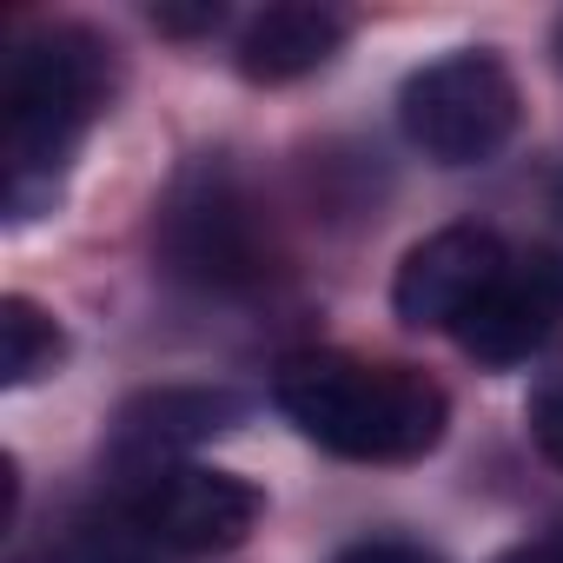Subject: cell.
Segmentation results:
<instances>
[{
  "instance_id": "6da1fadb",
  "label": "cell",
  "mask_w": 563,
  "mask_h": 563,
  "mask_svg": "<svg viewBox=\"0 0 563 563\" xmlns=\"http://www.w3.org/2000/svg\"><path fill=\"white\" fill-rule=\"evenodd\" d=\"M278 411L352 464H411L444 438V391L411 365L299 352L278 365Z\"/></svg>"
},
{
  "instance_id": "7a4b0ae2",
  "label": "cell",
  "mask_w": 563,
  "mask_h": 563,
  "mask_svg": "<svg viewBox=\"0 0 563 563\" xmlns=\"http://www.w3.org/2000/svg\"><path fill=\"white\" fill-rule=\"evenodd\" d=\"M107 100V47L80 27L34 34L8 60V199L27 219L54 199L60 166Z\"/></svg>"
},
{
  "instance_id": "3957f363",
  "label": "cell",
  "mask_w": 563,
  "mask_h": 563,
  "mask_svg": "<svg viewBox=\"0 0 563 563\" xmlns=\"http://www.w3.org/2000/svg\"><path fill=\"white\" fill-rule=\"evenodd\" d=\"M517 80L497 54H444L418 67L398 93L405 140L438 166H484L517 133Z\"/></svg>"
},
{
  "instance_id": "277c9868",
  "label": "cell",
  "mask_w": 563,
  "mask_h": 563,
  "mask_svg": "<svg viewBox=\"0 0 563 563\" xmlns=\"http://www.w3.org/2000/svg\"><path fill=\"white\" fill-rule=\"evenodd\" d=\"M159 252H166V272L192 278V286H212V292H232V286L265 278L258 212L232 186V173H219V166H199L173 192V206L159 219Z\"/></svg>"
},
{
  "instance_id": "5b68a950",
  "label": "cell",
  "mask_w": 563,
  "mask_h": 563,
  "mask_svg": "<svg viewBox=\"0 0 563 563\" xmlns=\"http://www.w3.org/2000/svg\"><path fill=\"white\" fill-rule=\"evenodd\" d=\"M126 523L153 543V550H232L252 537L258 523V490L232 471H206V464H166L133 477L126 490Z\"/></svg>"
},
{
  "instance_id": "8992f818",
  "label": "cell",
  "mask_w": 563,
  "mask_h": 563,
  "mask_svg": "<svg viewBox=\"0 0 563 563\" xmlns=\"http://www.w3.org/2000/svg\"><path fill=\"white\" fill-rule=\"evenodd\" d=\"M504 265H510V252L490 225H444L405 252V265L391 278V306L418 332H431V325L457 332L471 319V306L504 278Z\"/></svg>"
},
{
  "instance_id": "52a82bcc",
  "label": "cell",
  "mask_w": 563,
  "mask_h": 563,
  "mask_svg": "<svg viewBox=\"0 0 563 563\" xmlns=\"http://www.w3.org/2000/svg\"><path fill=\"white\" fill-rule=\"evenodd\" d=\"M556 325H563V258L556 252H530V258H510L504 278L471 306V319L457 325V345L477 365H517Z\"/></svg>"
},
{
  "instance_id": "ba28073f",
  "label": "cell",
  "mask_w": 563,
  "mask_h": 563,
  "mask_svg": "<svg viewBox=\"0 0 563 563\" xmlns=\"http://www.w3.org/2000/svg\"><path fill=\"white\" fill-rule=\"evenodd\" d=\"M345 47V21L332 8H306V0H286V8H265L245 34H239V74L258 87H286L319 74L332 54Z\"/></svg>"
},
{
  "instance_id": "9c48e42d",
  "label": "cell",
  "mask_w": 563,
  "mask_h": 563,
  "mask_svg": "<svg viewBox=\"0 0 563 563\" xmlns=\"http://www.w3.org/2000/svg\"><path fill=\"white\" fill-rule=\"evenodd\" d=\"M232 418H239V405L219 398V391H153V398L126 405V418H120V444H113V451L146 477V471H166L173 451H186V444L225 431Z\"/></svg>"
},
{
  "instance_id": "30bf717a",
  "label": "cell",
  "mask_w": 563,
  "mask_h": 563,
  "mask_svg": "<svg viewBox=\"0 0 563 563\" xmlns=\"http://www.w3.org/2000/svg\"><path fill=\"white\" fill-rule=\"evenodd\" d=\"M60 358H67V339H60V325L34 299H8V306H0V378H8V385H34Z\"/></svg>"
},
{
  "instance_id": "8fae6325",
  "label": "cell",
  "mask_w": 563,
  "mask_h": 563,
  "mask_svg": "<svg viewBox=\"0 0 563 563\" xmlns=\"http://www.w3.org/2000/svg\"><path fill=\"white\" fill-rule=\"evenodd\" d=\"M530 438H537V451L563 471V372L537 385V398H530Z\"/></svg>"
},
{
  "instance_id": "7c38bea8",
  "label": "cell",
  "mask_w": 563,
  "mask_h": 563,
  "mask_svg": "<svg viewBox=\"0 0 563 563\" xmlns=\"http://www.w3.org/2000/svg\"><path fill=\"white\" fill-rule=\"evenodd\" d=\"M339 563H438L424 543H405V537H372V543H352Z\"/></svg>"
},
{
  "instance_id": "4fadbf2b",
  "label": "cell",
  "mask_w": 563,
  "mask_h": 563,
  "mask_svg": "<svg viewBox=\"0 0 563 563\" xmlns=\"http://www.w3.org/2000/svg\"><path fill=\"white\" fill-rule=\"evenodd\" d=\"M67 563H146L126 537H107V530H80V543L67 550Z\"/></svg>"
},
{
  "instance_id": "5bb4252c",
  "label": "cell",
  "mask_w": 563,
  "mask_h": 563,
  "mask_svg": "<svg viewBox=\"0 0 563 563\" xmlns=\"http://www.w3.org/2000/svg\"><path fill=\"white\" fill-rule=\"evenodd\" d=\"M153 21L166 34H199V27H219V8H153Z\"/></svg>"
},
{
  "instance_id": "9a60e30c",
  "label": "cell",
  "mask_w": 563,
  "mask_h": 563,
  "mask_svg": "<svg viewBox=\"0 0 563 563\" xmlns=\"http://www.w3.org/2000/svg\"><path fill=\"white\" fill-rule=\"evenodd\" d=\"M497 563H563V530H543V537L517 543V550H510V556H497Z\"/></svg>"
},
{
  "instance_id": "2e32d148",
  "label": "cell",
  "mask_w": 563,
  "mask_h": 563,
  "mask_svg": "<svg viewBox=\"0 0 563 563\" xmlns=\"http://www.w3.org/2000/svg\"><path fill=\"white\" fill-rule=\"evenodd\" d=\"M556 60H563V21H556Z\"/></svg>"
}]
</instances>
